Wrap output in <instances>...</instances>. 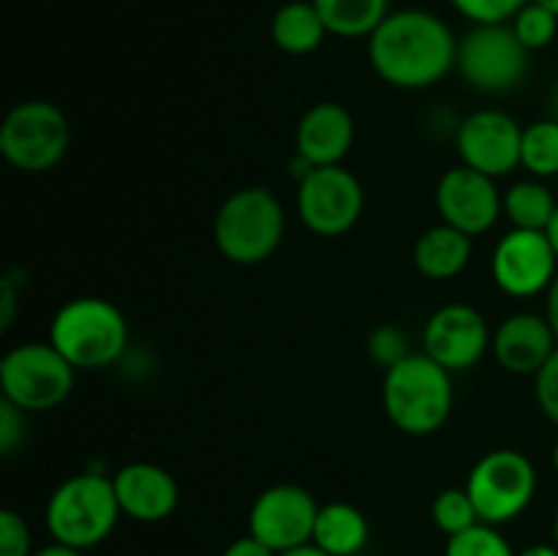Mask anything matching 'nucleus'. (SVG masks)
<instances>
[{
    "label": "nucleus",
    "mask_w": 558,
    "mask_h": 556,
    "mask_svg": "<svg viewBox=\"0 0 558 556\" xmlns=\"http://www.w3.org/2000/svg\"><path fill=\"white\" fill-rule=\"evenodd\" d=\"M368 58L387 85L425 90L456 69L458 38L450 25L430 11L398 9L390 11L368 38Z\"/></svg>",
    "instance_id": "nucleus-1"
},
{
    "label": "nucleus",
    "mask_w": 558,
    "mask_h": 556,
    "mask_svg": "<svg viewBox=\"0 0 558 556\" xmlns=\"http://www.w3.org/2000/svg\"><path fill=\"white\" fill-rule=\"evenodd\" d=\"M381 403L398 431L409 436H430L450 420L456 403L452 371L425 352H414L385 371Z\"/></svg>",
    "instance_id": "nucleus-2"
},
{
    "label": "nucleus",
    "mask_w": 558,
    "mask_h": 556,
    "mask_svg": "<svg viewBox=\"0 0 558 556\" xmlns=\"http://www.w3.org/2000/svg\"><path fill=\"white\" fill-rule=\"evenodd\" d=\"M120 501L112 478L80 472L63 480L44 507V523L54 543L90 551L101 545L118 527Z\"/></svg>",
    "instance_id": "nucleus-3"
},
{
    "label": "nucleus",
    "mask_w": 558,
    "mask_h": 556,
    "mask_svg": "<svg viewBox=\"0 0 558 556\" xmlns=\"http://www.w3.org/2000/svg\"><path fill=\"white\" fill-rule=\"evenodd\" d=\"M49 343L76 371H101L123 358L129 347V322L109 300L74 298L52 316Z\"/></svg>",
    "instance_id": "nucleus-4"
},
{
    "label": "nucleus",
    "mask_w": 558,
    "mask_h": 556,
    "mask_svg": "<svg viewBox=\"0 0 558 556\" xmlns=\"http://www.w3.org/2000/svg\"><path fill=\"white\" fill-rule=\"evenodd\" d=\"M287 234V213L281 200L265 185H248L218 207L213 238L218 251L234 265H262L270 259Z\"/></svg>",
    "instance_id": "nucleus-5"
},
{
    "label": "nucleus",
    "mask_w": 558,
    "mask_h": 556,
    "mask_svg": "<svg viewBox=\"0 0 558 556\" xmlns=\"http://www.w3.org/2000/svg\"><path fill=\"white\" fill-rule=\"evenodd\" d=\"M76 368L44 341H27L9 349L0 360V390L22 412H49L74 390Z\"/></svg>",
    "instance_id": "nucleus-6"
},
{
    "label": "nucleus",
    "mask_w": 558,
    "mask_h": 556,
    "mask_svg": "<svg viewBox=\"0 0 558 556\" xmlns=\"http://www.w3.org/2000/svg\"><path fill=\"white\" fill-rule=\"evenodd\" d=\"M69 145V118L58 104L44 98H31L11 107L0 125V153L20 172H49L63 161Z\"/></svg>",
    "instance_id": "nucleus-7"
},
{
    "label": "nucleus",
    "mask_w": 558,
    "mask_h": 556,
    "mask_svg": "<svg viewBox=\"0 0 558 556\" xmlns=\"http://www.w3.org/2000/svg\"><path fill=\"white\" fill-rule=\"evenodd\" d=\"M463 488L472 496L480 521L490 527L515 521L537 494V469L521 450H490L469 472Z\"/></svg>",
    "instance_id": "nucleus-8"
},
{
    "label": "nucleus",
    "mask_w": 558,
    "mask_h": 556,
    "mask_svg": "<svg viewBox=\"0 0 558 556\" xmlns=\"http://www.w3.org/2000/svg\"><path fill=\"white\" fill-rule=\"evenodd\" d=\"M529 49L515 36L510 22L474 25L458 41L456 69L472 90L507 93L515 90L529 74Z\"/></svg>",
    "instance_id": "nucleus-9"
},
{
    "label": "nucleus",
    "mask_w": 558,
    "mask_h": 556,
    "mask_svg": "<svg viewBox=\"0 0 558 556\" xmlns=\"http://www.w3.org/2000/svg\"><path fill=\"white\" fill-rule=\"evenodd\" d=\"M365 191L341 164L316 167L298 183V216L319 238H341L360 221Z\"/></svg>",
    "instance_id": "nucleus-10"
},
{
    "label": "nucleus",
    "mask_w": 558,
    "mask_h": 556,
    "mask_svg": "<svg viewBox=\"0 0 558 556\" xmlns=\"http://www.w3.org/2000/svg\"><path fill=\"white\" fill-rule=\"evenodd\" d=\"M319 505L303 485L278 483L262 491L248 512V534L276 554L292 551L314 540Z\"/></svg>",
    "instance_id": "nucleus-11"
},
{
    "label": "nucleus",
    "mask_w": 558,
    "mask_h": 556,
    "mask_svg": "<svg viewBox=\"0 0 558 556\" xmlns=\"http://www.w3.org/2000/svg\"><path fill=\"white\" fill-rule=\"evenodd\" d=\"M558 273V254L548 234L532 229H510L496 243L490 256V276L510 298H534L548 292Z\"/></svg>",
    "instance_id": "nucleus-12"
},
{
    "label": "nucleus",
    "mask_w": 558,
    "mask_h": 556,
    "mask_svg": "<svg viewBox=\"0 0 558 556\" xmlns=\"http://www.w3.org/2000/svg\"><path fill=\"white\" fill-rule=\"evenodd\" d=\"M456 145L463 167L496 180L521 167L523 129L501 109H480L458 125Z\"/></svg>",
    "instance_id": "nucleus-13"
},
{
    "label": "nucleus",
    "mask_w": 558,
    "mask_h": 556,
    "mask_svg": "<svg viewBox=\"0 0 558 556\" xmlns=\"http://www.w3.org/2000/svg\"><path fill=\"white\" fill-rule=\"evenodd\" d=\"M490 330L485 316L469 303L441 305L423 330V352L447 371H469L490 349Z\"/></svg>",
    "instance_id": "nucleus-14"
},
{
    "label": "nucleus",
    "mask_w": 558,
    "mask_h": 556,
    "mask_svg": "<svg viewBox=\"0 0 558 556\" xmlns=\"http://www.w3.org/2000/svg\"><path fill=\"white\" fill-rule=\"evenodd\" d=\"M436 210L441 221L474 238L496 227L505 213V196L496 189L494 178L461 164L441 174L436 185Z\"/></svg>",
    "instance_id": "nucleus-15"
},
{
    "label": "nucleus",
    "mask_w": 558,
    "mask_h": 556,
    "mask_svg": "<svg viewBox=\"0 0 558 556\" xmlns=\"http://www.w3.org/2000/svg\"><path fill=\"white\" fill-rule=\"evenodd\" d=\"M123 516L140 523H158L178 510L180 485L172 474L158 463L136 461L125 463L112 474Z\"/></svg>",
    "instance_id": "nucleus-16"
},
{
    "label": "nucleus",
    "mask_w": 558,
    "mask_h": 556,
    "mask_svg": "<svg viewBox=\"0 0 558 556\" xmlns=\"http://www.w3.org/2000/svg\"><path fill=\"white\" fill-rule=\"evenodd\" d=\"M558 338L550 322L539 314H512L490 338L496 363L518 376H537V371L554 358Z\"/></svg>",
    "instance_id": "nucleus-17"
},
{
    "label": "nucleus",
    "mask_w": 558,
    "mask_h": 556,
    "mask_svg": "<svg viewBox=\"0 0 558 556\" xmlns=\"http://www.w3.org/2000/svg\"><path fill=\"white\" fill-rule=\"evenodd\" d=\"M354 145V118L336 101H319L300 118L294 153L311 167H336Z\"/></svg>",
    "instance_id": "nucleus-18"
},
{
    "label": "nucleus",
    "mask_w": 558,
    "mask_h": 556,
    "mask_svg": "<svg viewBox=\"0 0 558 556\" xmlns=\"http://www.w3.org/2000/svg\"><path fill=\"white\" fill-rule=\"evenodd\" d=\"M472 259V238L450 223L425 229L414 243V267L430 281H450L461 276Z\"/></svg>",
    "instance_id": "nucleus-19"
},
{
    "label": "nucleus",
    "mask_w": 558,
    "mask_h": 556,
    "mask_svg": "<svg viewBox=\"0 0 558 556\" xmlns=\"http://www.w3.org/2000/svg\"><path fill=\"white\" fill-rule=\"evenodd\" d=\"M371 540V523L360 507L349 501H330L319 507L314 527V540L330 556H357Z\"/></svg>",
    "instance_id": "nucleus-20"
},
{
    "label": "nucleus",
    "mask_w": 558,
    "mask_h": 556,
    "mask_svg": "<svg viewBox=\"0 0 558 556\" xmlns=\"http://www.w3.org/2000/svg\"><path fill=\"white\" fill-rule=\"evenodd\" d=\"M270 36L281 52L287 55H311L322 47L330 33L325 20L316 11L314 0H289L272 14Z\"/></svg>",
    "instance_id": "nucleus-21"
},
{
    "label": "nucleus",
    "mask_w": 558,
    "mask_h": 556,
    "mask_svg": "<svg viewBox=\"0 0 558 556\" xmlns=\"http://www.w3.org/2000/svg\"><path fill=\"white\" fill-rule=\"evenodd\" d=\"M330 36L371 38L390 14V0H314Z\"/></svg>",
    "instance_id": "nucleus-22"
},
{
    "label": "nucleus",
    "mask_w": 558,
    "mask_h": 556,
    "mask_svg": "<svg viewBox=\"0 0 558 556\" xmlns=\"http://www.w3.org/2000/svg\"><path fill=\"white\" fill-rule=\"evenodd\" d=\"M558 202L550 194L543 180H521L505 191V216L512 229H532V232H545L554 218Z\"/></svg>",
    "instance_id": "nucleus-23"
},
{
    "label": "nucleus",
    "mask_w": 558,
    "mask_h": 556,
    "mask_svg": "<svg viewBox=\"0 0 558 556\" xmlns=\"http://www.w3.org/2000/svg\"><path fill=\"white\" fill-rule=\"evenodd\" d=\"M521 167L532 178L545 180L558 174V120H537L523 129Z\"/></svg>",
    "instance_id": "nucleus-24"
},
{
    "label": "nucleus",
    "mask_w": 558,
    "mask_h": 556,
    "mask_svg": "<svg viewBox=\"0 0 558 556\" xmlns=\"http://www.w3.org/2000/svg\"><path fill=\"white\" fill-rule=\"evenodd\" d=\"M430 518H434L436 529H441L447 537H456V534L483 523L466 488L441 491V494L434 499V505H430Z\"/></svg>",
    "instance_id": "nucleus-25"
},
{
    "label": "nucleus",
    "mask_w": 558,
    "mask_h": 556,
    "mask_svg": "<svg viewBox=\"0 0 558 556\" xmlns=\"http://www.w3.org/2000/svg\"><path fill=\"white\" fill-rule=\"evenodd\" d=\"M510 25L512 31H515V36L521 38L523 47H526L529 52H537V49H545L548 44H554L558 33V14L545 9V5L534 3V0H529V3L512 16Z\"/></svg>",
    "instance_id": "nucleus-26"
},
{
    "label": "nucleus",
    "mask_w": 558,
    "mask_h": 556,
    "mask_svg": "<svg viewBox=\"0 0 558 556\" xmlns=\"http://www.w3.org/2000/svg\"><path fill=\"white\" fill-rule=\"evenodd\" d=\"M445 556H515V551L499 529L490 523H477L456 537H447Z\"/></svg>",
    "instance_id": "nucleus-27"
},
{
    "label": "nucleus",
    "mask_w": 558,
    "mask_h": 556,
    "mask_svg": "<svg viewBox=\"0 0 558 556\" xmlns=\"http://www.w3.org/2000/svg\"><path fill=\"white\" fill-rule=\"evenodd\" d=\"M450 3L474 25H494V22H510L529 0H450Z\"/></svg>",
    "instance_id": "nucleus-28"
},
{
    "label": "nucleus",
    "mask_w": 558,
    "mask_h": 556,
    "mask_svg": "<svg viewBox=\"0 0 558 556\" xmlns=\"http://www.w3.org/2000/svg\"><path fill=\"white\" fill-rule=\"evenodd\" d=\"M368 354L374 363H379L381 368H392V365L401 363L403 358H409L407 349V336L398 325H379L376 330H371L368 336Z\"/></svg>",
    "instance_id": "nucleus-29"
},
{
    "label": "nucleus",
    "mask_w": 558,
    "mask_h": 556,
    "mask_svg": "<svg viewBox=\"0 0 558 556\" xmlns=\"http://www.w3.org/2000/svg\"><path fill=\"white\" fill-rule=\"evenodd\" d=\"M33 534L25 518L14 510L0 512V556H33Z\"/></svg>",
    "instance_id": "nucleus-30"
},
{
    "label": "nucleus",
    "mask_w": 558,
    "mask_h": 556,
    "mask_svg": "<svg viewBox=\"0 0 558 556\" xmlns=\"http://www.w3.org/2000/svg\"><path fill=\"white\" fill-rule=\"evenodd\" d=\"M534 398H537L539 412L558 425V349L534 376Z\"/></svg>",
    "instance_id": "nucleus-31"
},
{
    "label": "nucleus",
    "mask_w": 558,
    "mask_h": 556,
    "mask_svg": "<svg viewBox=\"0 0 558 556\" xmlns=\"http://www.w3.org/2000/svg\"><path fill=\"white\" fill-rule=\"evenodd\" d=\"M25 414L27 412H22L20 407L0 398V452L3 456H11L25 442Z\"/></svg>",
    "instance_id": "nucleus-32"
},
{
    "label": "nucleus",
    "mask_w": 558,
    "mask_h": 556,
    "mask_svg": "<svg viewBox=\"0 0 558 556\" xmlns=\"http://www.w3.org/2000/svg\"><path fill=\"white\" fill-rule=\"evenodd\" d=\"M221 556H278V554L272 548H267L262 540H256L254 534H245V537L232 540V543L223 548Z\"/></svg>",
    "instance_id": "nucleus-33"
},
{
    "label": "nucleus",
    "mask_w": 558,
    "mask_h": 556,
    "mask_svg": "<svg viewBox=\"0 0 558 556\" xmlns=\"http://www.w3.org/2000/svg\"><path fill=\"white\" fill-rule=\"evenodd\" d=\"M545 319L550 322V327H554V333L558 338V273H556L554 283L548 287V292H545Z\"/></svg>",
    "instance_id": "nucleus-34"
},
{
    "label": "nucleus",
    "mask_w": 558,
    "mask_h": 556,
    "mask_svg": "<svg viewBox=\"0 0 558 556\" xmlns=\"http://www.w3.org/2000/svg\"><path fill=\"white\" fill-rule=\"evenodd\" d=\"M14 283L11 278H3V311H0V327H9L11 319H14Z\"/></svg>",
    "instance_id": "nucleus-35"
},
{
    "label": "nucleus",
    "mask_w": 558,
    "mask_h": 556,
    "mask_svg": "<svg viewBox=\"0 0 558 556\" xmlns=\"http://www.w3.org/2000/svg\"><path fill=\"white\" fill-rule=\"evenodd\" d=\"M33 556H85V551H80V548H71V545H63V543H49V545H44V548H38L36 554Z\"/></svg>",
    "instance_id": "nucleus-36"
},
{
    "label": "nucleus",
    "mask_w": 558,
    "mask_h": 556,
    "mask_svg": "<svg viewBox=\"0 0 558 556\" xmlns=\"http://www.w3.org/2000/svg\"><path fill=\"white\" fill-rule=\"evenodd\" d=\"M515 556H558V545H548V543H537V545H529V548H523L521 554Z\"/></svg>",
    "instance_id": "nucleus-37"
},
{
    "label": "nucleus",
    "mask_w": 558,
    "mask_h": 556,
    "mask_svg": "<svg viewBox=\"0 0 558 556\" xmlns=\"http://www.w3.org/2000/svg\"><path fill=\"white\" fill-rule=\"evenodd\" d=\"M278 556H330V554H327V551H322L319 545L305 543V545H298V548H292V551H283V554H278Z\"/></svg>",
    "instance_id": "nucleus-38"
},
{
    "label": "nucleus",
    "mask_w": 558,
    "mask_h": 556,
    "mask_svg": "<svg viewBox=\"0 0 558 556\" xmlns=\"http://www.w3.org/2000/svg\"><path fill=\"white\" fill-rule=\"evenodd\" d=\"M545 234H548V240H550V245H554V249H556V254H558V207H556V213H554V218H550V223H548V229H545Z\"/></svg>",
    "instance_id": "nucleus-39"
},
{
    "label": "nucleus",
    "mask_w": 558,
    "mask_h": 556,
    "mask_svg": "<svg viewBox=\"0 0 558 556\" xmlns=\"http://www.w3.org/2000/svg\"><path fill=\"white\" fill-rule=\"evenodd\" d=\"M534 3L545 5V9H550V11H554V14H558V0H534Z\"/></svg>",
    "instance_id": "nucleus-40"
},
{
    "label": "nucleus",
    "mask_w": 558,
    "mask_h": 556,
    "mask_svg": "<svg viewBox=\"0 0 558 556\" xmlns=\"http://www.w3.org/2000/svg\"><path fill=\"white\" fill-rule=\"evenodd\" d=\"M550 104H554V118L558 120V82L554 85V96H550Z\"/></svg>",
    "instance_id": "nucleus-41"
},
{
    "label": "nucleus",
    "mask_w": 558,
    "mask_h": 556,
    "mask_svg": "<svg viewBox=\"0 0 558 556\" xmlns=\"http://www.w3.org/2000/svg\"><path fill=\"white\" fill-rule=\"evenodd\" d=\"M550 458H554V469H556V474H558V439H556V445H554V456H550Z\"/></svg>",
    "instance_id": "nucleus-42"
},
{
    "label": "nucleus",
    "mask_w": 558,
    "mask_h": 556,
    "mask_svg": "<svg viewBox=\"0 0 558 556\" xmlns=\"http://www.w3.org/2000/svg\"><path fill=\"white\" fill-rule=\"evenodd\" d=\"M554 540H556V545H558V507H556V516H554Z\"/></svg>",
    "instance_id": "nucleus-43"
}]
</instances>
